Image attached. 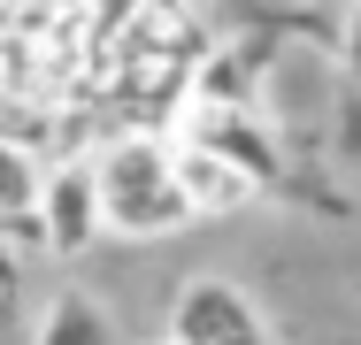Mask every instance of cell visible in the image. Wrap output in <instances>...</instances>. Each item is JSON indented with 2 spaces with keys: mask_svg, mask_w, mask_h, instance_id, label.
<instances>
[{
  "mask_svg": "<svg viewBox=\"0 0 361 345\" xmlns=\"http://www.w3.org/2000/svg\"><path fill=\"white\" fill-rule=\"evenodd\" d=\"M354 69H361V8H354Z\"/></svg>",
  "mask_w": 361,
  "mask_h": 345,
  "instance_id": "cell-8",
  "label": "cell"
},
{
  "mask_svg": "<svg viewBox=\"0 0 361 345\" xmlns=\"http://www.w3.org/2000/svg\"><path fill=\"white\" fill-rule=\"evenodd\" d=\"M92 169V207H100V238H177L192 222V207L177 192V169H169V146L146 131H123L100 146Z\"/></svg>",
  "mask_w": 361,
  "mask_h": 345,
  "instance_id": "cell-1",
  "label": "cell"
},
{
  "mask_svg": "<svg viewBox=\"0 0 361 345\" xmlns=\"http://www.w3.org/2000/svg\"><path fill=\"white\" fill-rule=\"evenodd\" d=\"M16 291H23V269H16V253L0 246V315H16Z\"/></svg>",
  "mask_w": 361,
  "mask_h": 345,
  "instance_id": "cell-7",
  "label": "cell"
},
{
  "mask_svg": "<svg viewBox=\"0 0 361 345\" xmlns=\"http://www.w3.org/2000/svg\"><path fill=\"white\" fill-rule=\"evenodd\" d=\"M39 230H47V253H85L100 238V207H92V169L62 161V169H39Z\"/></svg>",
  "mask_w": 361,
  "mask_h": 345,
  "instance_id": "cell-4",
  "label": "cell"
},
{
  "mask_svg": "<svg viewBox=\"0 0 361 345\" xmlns=\"http://www.w3.org/2000/svg\"><path fill=\"white\" fill-rule=\"evenodd\" d=\"M31 200H39V169H31L23 146L0 138V215H16V207H31Z\"/></svg>",
  "mask_w": 361,
  "mask_h": 345,
  "instance_id": "cell-6",
  "label": "cell"
},
{
  "mask_svg": "<svg viewBox=\"0 0 361 345\" xmlns=\"http://www.w3.org/2000/svg\"><path fill=\"white\" fill-rule=\"evenodd\" d=\"M161 345H269V322H262V307H254V291L238 276L200 269L169 291Z\"/></svg>",
  "mask_w": 361,
  "mask_h": 345,
  "instance_id": "cell-2",
  "label": "cell"
},
{
  "mask_svg": "<svg viewBox=\"0 0 361 345\" xmlns=\"http://www.w3.org/2000/svg\"><path fill=\"white\" fill-rule=\"evenodd\" d=\"M169 169H177V192L192 207V222H200V215H231V207H246L262 192V177H254L246 161H231L223 146H208V138L169 146Z\"/></svg>",
  "mask_w": 361,
  "mask_h": 345,
  "instance_id": "cell-3",
  "label": "cell"
},
{
  "mask_svg": "<svg viewBox=\"0 0 361 345\" xmlns=\"http://www.w3.org/2000/svg\"><path fill=\"white\" fill-rule=\"evenodd\" d=\"M31 345H123V330L92 291H54L31 322Z\"/></svg>",
  "mask_w": 361,
  "mask_h": 345,
  "instance_id": "cell-5",
  "label": "cell"
}]
</instances>
